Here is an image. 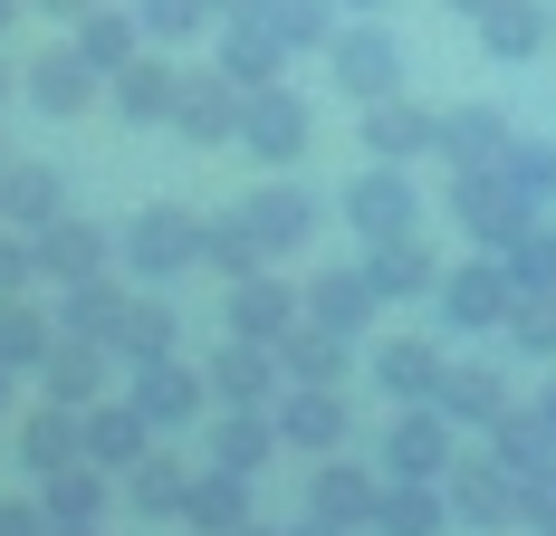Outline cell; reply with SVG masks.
Instances as JSON below:
<instances>
[{"label":"cell","mask_w":556,"mask_h":536,"mask_svg":"<svg viewBox=\"0 0 556 536\" xmlns=\"http://www.w3.org/2000/svg\"><path fill=\"white\" fill-rule=\"evenodd\" d=\"M115 268H125L135 288H173L182 268H202V212L144 202L135 220H115Z\"/></svg>","instance_id":"obj_1"},{"label":"cell","mask_w":556,"mask_h":536,"mask_svg":"<svg viewBox=\"0 0 556 536\" xmlns=\"http://www.w3.org/2000/svg\"><path fill=\"white\" fill-rule=\"evenodd\" d=\"M508 307H518V278H508L500 250L442 268V288H432V326H442V335H500Z\"/></svg>","instance_id":"obj_2"},{"label":"cell","mask_w":556,"mask_h":536,"mask_svg":"<svg viewBox=\"0 0 556 536\" xmlns=\"http://www.w3.org/2000/svg\"><path fill=\"white\" fill-rule=\"evenodd\" d=\"M125 403L173 441V431H202V422H212V374L182 365V355H154V365H125Z\"/></svg>","instance_id":"obj_3"},{"label":"cell","mask_w":556,"mask_h":536,"mask_svg":"<svg viewBox=\"0 0 556 536\" xmlns=\"http://www.w3.org/2000/svg\"><path fill=\"white\" fill-rule=\"evenodd\" d=\"M451 431L460 422H451L442 403H393L384 441H375V470H384V480H451V460H460Z\"/></svg>","instance_id":"obj_4"},{"label":"cell","mask_w":556,"mask_h":536,"mask_svg":"<svg viewBox=\"0 0 556 536\" xmlns=\"http://www.w3.org/2000/svg\"><path fill=\"white\" fill-rule=\"evenodd\" d=\"M336 220L355 240H393V230H422V192H413V163H365L345 192H336Z\"/></svg>","instance_id":"obj_5"},{"label":"cell","mask_w":556,"mask_h":536,"mask_svg":"<svg viewBox=\"0 0 556 536\" xmlns=\"http://www.w3.org/2000/svg\"><path fill=\"white\" fill-rule=\"evenodd\" d=\"M317 144V115H307V97L278 77V87H260L250 106H240V154L260 163V173H288V163Z\"/></svg>","instance_id":"obj_6"},{"label":"cell","mask_w":556,"mask_h":536,"mask_svg":"<svg viewBox=\"0 0 556 536\" xmlns=\"http://www.w3.org/2000/svg\"><path fill=\"white\" fill-rule=\"evenodd\" d=\"M20 97H29L39 115H49V125H77V115H87L97 97H106V67H97V58L77 49V39H58V49H39L29 67H20Z\"/></svg>","instance_id":"obj_7"},{"label":"cell","mask_w":556,"mask_h":536,"mask_svg":"<svg viewBox=\"0 0 556 536\" xmlns=\"http://www.w3.org/2000/svg\"><path fill=\"white\" fill-rule=\"evenodd\" d=\"M327 77L355 97V106H375V97L403 87V39H393L384 20H345V29L327 39Z\"/></svg>","instance_id":"obj_8"},{"label":"cell","mask_w":556,"mask_h":536,"mask_svg":"<svg viewBox=\"0 0 556 536\" xmlns=\"http://www.w3.org/2000/svg\"><path fill=\"white\" fill-rule=\"evenodd\" d=\"M269 412H278V441H288L298 460H327V450L355 441V403H345V383H288Z\"/></svg>","instance_id":"obj_9"},{"label":"cell","mask_w":556,"mask_h":536,"mask_svg":"<svg viewBox=\"0 0 556 536\" xmlns=\"http://www.w3.org/2000/svg\"><path fill=\"white\" fill-rule=\"evenodd\" d=\"M451 518L460 527H518L528 508H518V470H508L500 450H470V460H451Z\"/></svg>","instance_id":"obj_10"},{"label":"cell","mask_w":556,"mask_h":536,"mask_svg":"<svg viewBox=\"0 0 556 536\" xmlns=\"http://www.w3.org/2000/svg\"><path fill=\"white\" fill-rule=\"evenodd\" d=\"M451 220H460V230H470L480 250H508V240H518V230H528L538 212H528V202L508 192V173L490 163V173H451Z\"/></svg>","instance_id":"obj_11"},{"label":"cell","mask_w":556,"mask_h":536,"mask_svg":"<svg viewBox=\"0 0 556 536\" xmlns=\"http://www.w3.org/2000/svg\"><path fill=\"white\" fill-rule=\"evenodd\" d=\"M298 317H307V297H298L288 278H269V268L230 278V297H222V335H250V345H288Z\"/></svg>","instance_id":"obj_12"},{"label":"cell","mask_w":556,"mask_h":536,"mask_svg":"<svg viewBox=\"0 0 556 536\" xmlns=\"http://www.w3.org/2000/svg\"><path fill=\"white\" fill-rule=\"evenodd\" d=\"M202 374H212V403H240V412H269L278 393H288V365H278V345H250V335H222Z\"/></svg>","instance_id":"obj_13"},{"label":"cell","mask_w":556,"mask_h":536,"mask_svg":"<svg viewBox=\"0 0 556 536\" xmlns=\"http://www.w3.org/2000/svg\"><path fill=\"white\" fill-rule=\"evenodd\" d=\"M240 87H230L222 67H182V106H173V135L182 144H202V154H222V144H240Z\"/></svg>","instance_id":"obj_14"},{"label":"cell","mask_w":556,"mask_h":536,"mask_svg":"<svg viewBox=\"0 0 556 536\" xmlns=\"http://www.w3.org/2000/svg\"><path fill=\"white\" fill-rule=\"evenodd\" d=\"M375 498H384V470L375 460H345V450H327L317 470H307V518H336V527H375Z\"/></svg>","instance_id":"obj_15"},{"label":"cell","mask_w":556,"mask_h":536,"mask_svg":"<svg viewBox=\"0 0 556 536\" xmlns=\"http://www.w3.org/2000/svg\"><path fill=\"white\" fill-rule=\"evenodd\" d=\"M29 250H39V278H49V288H77V278H106L115 268V230L58 212L49 230H29Z\"/></svg>","instance_id":"obj_16"},{"label":"cell","mask_w":556,"mask_h":536,"mask_svg":"<svg viewBox=\"0 0 556 536\" xmlns=\"http://www.w3.org/2000/svg\"><path fill=\"white\" fill-rule=\"evenodd\" d=\"M365 278H375V297H384V307H413V297H432V288H442V250H432L422 230L365 240Z\"/></svg>","instance_id":"obj_17"},{"label":"cell","mask_w":556,"mask_h":536,"mask_svg":"<svg viewBox=\"0 0 556 536\" xmlns=\"http://www.w3.org/2000/svg\"><path fill=\"white\" fill-rule=\"evenodd\" d=\"M365 374H375V393H384V403H432V393H442V374H451V355L432 345V335H375Z\"/></svg>","instance_id":"obj_18"},{"label":"cell","mask_w":556,"mask_h":536,"mask_svg":"<svg viewBox=\"0 0 556 536\" xmlns=\"http://www.w3.org/2000/svg\"><path fill=\"white\" fill-rule=\"evenodd\" d=\"M470 39H480V58H490V67H528V58H547L556 10H547V0H490V10L470 20Z\"/></svg>","instance_id":"obj_19"},{"label":"cell","mask_w":556,"mask_h":536,"mask_svg":"<svg viewBox=\"0 0 556 536\" xmlns=\"http://www.w3.org/2000/svg\"><path fill=\"white\" fill-rule=\"evenodd\" d=\"M269 450H288V441H278V412L212 403V422H202V460H212V470H240V480H260V470H269Z\"/></svg>","instance_id":"obj_20"},{"label":"cell","mask_w":556,"mask_h":536,"mask_svg":"<svg viewBox=\"0 0 556 536\" xmlns=\"http://www.w3.org/2000/svg\"><path fill=\"white\" fill-rule=\"evenodd\" d=\"M355 144H365V163H422L432 144H442V115L413 106V97L393 87V97H375V106H365V135H355Z\"/></svg>","instance_id":"obj_21"},{"label":"cell","mask_w":556,"mask_h":536,"mask_svg":"<svg viewBox=\"0 0 556 536\" xmlns=\"http://www.w3.org/2000/svg\"><path fill=\"white\" fill-rule=\"evenodd\" d=\"M106 106L125 115V125H173V106H182V67H173V49H144L135 67H115Z\"/></svg>","instance_id":"obj_22"},{"label":"cell","mask_w":556,"mask_h":536,"mask_svg":"<svg viewBox=\"0 0 556 536\" xmlns=\"http://www.w3.org/2000/svg\"><path fill=\"white\" fill-rule=\"evenodd\" d=\"M240 212H250V230H260V250H269V259H288V250H307V240H317V192H307V182H260Z\"/></svg>","instance_id":"obj_23"},{"label":"cell","mask_w":556,"mask_h":536,"mask_svg":"<svg viewBox=\"0 0 556 536\" xmlns=\"http://www.w3.org/2000/svg\"><path fill=\"white\" fill-rule=\"evenodd\" d=\"M58 212H67V173L49 154H10V173H0V220L10 230H49Z\"/></svg>","instance_id":"obj_24"},{"label":"cell","mask_w":556,"mask_h":536,"mask_svg":"<svg viewBox=\"0 0 556 536\" xmlns=\"http://www.w3.org/2000/svg\"><path fill=\"white\" fill-rule=\"evenodd\" d=\"M508 144H518V125H508L500 106H442V144H432V154H442L451 173H490Z\"/></svg>","instance_id":"obj_25"},{"label":"cell","mask_w":556,"mask_h":536,"mask_svg":"<svg viewBox=\"0 0 556 536\" xmlns=\"http://www.w3.org/2000/svg\"><path fill=\"white\" fill-rule=\"evenodd\" d=\"M106 374H115V345H87V335H58L49 345V365H39V393L49 403H106Z\"/></svg>","instance_id":"obj_26"},{"label":"cell","mask_w":556,"mask_h":536,"mask_svg":"<svg viewBox=\"0 0 556 536\" xmlns=\"http://www.w3.org/2000/svg\"><path fill=\"white\" fill-rule=\"evenodd\" d=\"M67 460H87V412H77V403H39V412L20 422V470L49 480Z\"/></svg>","instance_id":"obj_27"},{"label":"cell","mask_w":556,"mask_h":536,"mask_svg":"<svg viewBox=\"0 0 556 536\" xmlns=\"http://www.w3.org/2000/svg\"><path fill=\"white\" fill-rule=\"evenodd\" d=\"M375 278H365V259L355 268H327V278H307V326H327V335H365L375 326Z\"/></svg>","instance_id":"obj_28"},{"label":"cell","mask_w":556,"mask_h":536,"mask_svg":"<svg viewBox=\"0 0 556 536\" xmlns=\"http://www.w3.org/2000/svg\"><path fill=\"white\" fill-rule=\"evenodd\" d=\"M278 67H288V49H278V29L250 10V20H222V77L240 87V97H260V87H278Z\"/></svg>","instance_id":"obj_29"},{"label":"cell","mask_w":556,"mask_h":536,"mask_svg":"<svg viewBox=\"0 0 556 536\" xmlns=\"http://www.w3.org/2000/svg\"><path fill=\"white\" fill-rule=\"evenodd\" d=\"M432 403H442L460 431H500L508 412H518V403H508V374H500V365H451Z\"/></svg>","instance_id":"obj_30"},{"label":"cell","mask_w":556,"mask_h":536,"mask_svg":"<svg viewBox=\"0 0 556 536\" xmlns=\"http://www.w3.org/2000/svg\"><path fill=\"white\" fill-rule=\"evenodd\" d=\"M154 441H164V431L144 422L135 403H87V460H97V470H115V480H125Z\"/></svg>","instance_id":"obj_31"},{"label":"cell","mask_w":556,"mask_h":536,"mask_svg":"<svg viewBox=\"0 0 556 536\" xmlns=\"http://www.w3.org/2000/svg\"><path fill=\"white\" fill-rule=\"evenodd\" d=\"M192 470H202V460H182V450H164V441H154V450L125 470V508H135V518H182Z\"/></svg>","instance_id":"obj_32"},{"label":"cell","mask_w":556,"mask_h":536,"mask_svg":"<svg viewBox=\"0 0 556 536\" xmlns=\"http://www.w3.org/2000/svg\"><path fill=\"white\" fill-rule=\"evenodd\" d=\"M442 527H451V488L442 480H384L365 536H442Z\"/></svg>","instance_id":"obj_33"},{"label":"cell","mask_w":556,"mask_h":536,"mask_svg":"<svg viewBox=\"0 0 556 536\" xmlns=\"http://www.w3.org/2000/svg\"><path fill=\"white\" fill-rule=\"evenodd\" d=\"M67 39H77V49L97 58V67H135V58L154 49V39H144V20H135V0H97V10H87V20H77V29H67Z\"/></svg>","instance_id":"obj_34"},{"label":"cell","mask_w":556,"mask_h":536,"mask_svg":"<svg viewBox=\"0 0 556 536\" xmlns=\"http://www.w3.org/2000/svg\"><path fill=\"white\" fill-rule=\"evenodd\" d=\"M125 278H77V288H58V335H87V345H115V317H125Z\"/></svg>","instance_id":"obj_35"},{"label":"cell","mask_w":556,"mask_h":536,"mask_svg":"<svg viewBox=\"0 0 556 536\" xmlns=\"http://www.w3.org/2000/svg\"><path fill=\"white\" fill-rule=\"evenodd\" d=\"M154 355H182V317H173L164 297H125V317H115V365H154Z\"/></svg>","instance_id":"obj_36"},{"label":"cell","mask_w":556,"mask_h":536,"mask_svg":"<svg viewBox=\"0 0 556 536\" xmlns=\"http://www.w3.org/2000/svg\"><path fill=\"white\" fill-rule=\"evenodd\" d=\"M240 518H250V480L202 460V470H192V498H182V527H192V536H230Z\"/></svg>","instance_id":"obj_37"},{"label":"cell","mask_w":556,"mask_h":536,"mask_svg":"<svg viewBox=\"0 0 556 536\" xmlns=\"http://www.w3.org/2000/svg\"><path fill=\"white\" fill-rule=\"evenodd\" d=\"M278 365H288V383H345L355 374V335H327V326H288V345H278Z\"/></svg>","instance_id":"obj_38"},{"label":"cell","mask_w":556,"mask_h":536,"mask_svg":"<svg viewBox=\"0 0 556 536\" xmlns=\"http://www.w3.org/2000/svg\"><path fill=\"white\" fill-rule=\"evenodd\" d=\"M106 480L115 470H97V460H67V470L39 480V508H49L58 527H97V518H106Z\"/></svg>","instance_id":"obj_39"},{"label":"cell","mask_w":556,"mask_h":536,"mask_svg":"<svg viewBox=\"0 0 556 536\" xmlns=\"http://www.w3.org/2000/svg\"><path fill=\"white\" fill-rule=\"evenodd\" d=\"M58 345V307H29V297H0V365L10 374H39Z\"/></svg>","instance_id":"obj_40"},{"label":"cell","mask_w":556,"mask_h":536,"mask_svg":"<svg viewBox=\"0 0 556 536\" xmlns=\"http://www.w3.org/2000/svg\"><path fill=\"white\" fill-rule=\"evenodd\" d=\"M202 268H222V288H230V278H250V268H269V250H260V230H250L240 202L202 220Z\"/></svg>","instance_id":"obj_41"},{"label":"cell","mask_w":556,"mask_h":536,"mask_svg":"<svg viewBox=\"0 0 556 536\" xmlns=\"http://www.w3.org/2000/svg\"><path fill=\"white\" fill-rule=\"evenodd\" d=\"M260 20L278 29V49H288V58H327V39L345 29V10H336V0H269Z\"/></svg>","instance_id":"obj_42"},{"label":"cell","mask_w":556,"mask_h":536,"mask_svg":"<svg viewBox=\"0 0 556 536\" xmlns=\"http://www.w3.org/2000/svg\"><path fill=\"white\" fill-rule=\"evenodd\" d=\"M500 173H508V192H518L528 212H547V202H556V144H547V135H518V144L500 154Z\"/></svg>","instance_id":"obj_43"},{"label":"cell","mask_w":556,"mask_h":536,"mask_svg":"<svg viewBox=\"0 0 556 536\" xmlns=\"http://www.w3.org/2000/svg\"><path fill=\"white\" fill-rule=\"evenodd\" d=\"M500 335L528 355V365H556V288H518V307H508Z\"/></svg>","instance_id":"obj_44"},{"label":"cell","mask_w":556,"mask_h":536,"mask_svg":"<svg viewBox=\"0 0 556 536\" xmlns=\"http://www.w3.org/2000/svg\"><path fill=\"white\" fill-rule=\"evenodd\" d=\"M135 20H144V39L154 49H192V39H212L222 20H212V0H135Z\"/></svg>","instance_id":"obj_45"},{"label":"cell","mask_w":556,"mask_h":536,"mask_svg":"<svg viewBox=\"0 0 556 536\" xmlns=\"http://www.w3.org/2000/svg\"><path fill=\"white\" fill-rule=\"evenodd\" d=\"M500 259H508V278H518V288H556V220L538 212V220L500 250Z\"/></svg>","instance_id":"obj_46"},{"label":"cell","mask_w":556,"mask_h":536,"mask_svg":"<svg viewBox=\"0 0 556 536\" xmlns=\"http://www.w3.org/2000/svg\"><path fill=\"white\" fill-rule=\"evenodd\" d=\"M29 278H39V250H29V230H10V220H0V297H29Z\"/></svg>","instance_id":"obj_47"},{"label":"cell","mask_w":556,"mask_h":536,"mask_svg":"<svg viewBox=\"0 0 556 536\" xmlns=\"http://www.w3.org/2000/svg\"><path fill=\"white\" fill-rule=\"evenodd\" d=\"M518 508H528V527H556V460H538L518 480Z\"/></svg>","instance_id":"obj_48"},{"label":"cell","mask_w":556,"mask_h":536,"mask_svg":"<svg viewBox=\"0 0 556 536\" xmlns=\"http://www.w3.org/2000/svg\"><path fill=\"white\" fill-rule=\"evenodd\" d=\"M0 536H58V518L39 498H0Z\"/></svg>","instance_id":"obj_49"},{"label":"cell","mask_w":556,"mask_h":536,"mask_svg":"<svg viewBox=\"0 0 556 536\" xmlns=\"http://www.w3.org/2000/svg\"><path fill=\"white\" fill-rule=\"evenodd\" d=\"M29 10H49L58 29H77V20H87V10H97V0H29Z\"/></svg>","instance_id":"obj_50"},{"label":"cell","mask_w":556,"mask_h":536,"mask_svg":"<svg viewBox=\"0 0 556 536\" xmlns=\"http://www.w3.org/2000/svg\"><path fill=\"white\" fill-rule=\"evenodd\" d=\"M528 412H538V431H547V441H556V374L538 383V403H528Z\"/></svg>","instance_id":"obj_51"},{"label":"cell","mask_w":556,"mask_h":536,"mask_svg":"<svg viewBox=\"0 0 556 536\" xmlns=\"http://www.w3.org/2000/svg\"><path fill=\"white\" fill-rule=\"evenodd\" d=\"M278 536H355V527H336V518H298V527H278Z\"/></svg>","instance_id":"obj_52"},{"label":"cell","mask_w":556,"mask_h":536,"mask_svg":"<svg viewBox=\"0 0 556 536\" xmlns=\"http://www.w3.org/2000/svg\"><path fill=\"white\" fill-rule=\"evenodd\" d=\"M336 10H345V20H384L393 0H336Z\"/></svg>","instance_id":"obj_53"},{"label":"cell","mask_w":556,"mask_h":536,"mask_svg":"<svg viewBox=\"0 0 556 536\" xmlns=\"http://www.w3.org/2000/svg\"><path fill=\"white\" fill-rule=\"evenodd\" d=\"M250 10H269V0H212V20H250Z\"/></svg>","instance_id":"obj_54"},{"label":"cell","mask_w":556,"mask_h":536,"mask_svg":"<svg viewBox=\"0 0 556 536\" xmlns=\"http://www.w3.org/2000/svg\"><path fill=\"white\" fill-rule=\"evenodd\" d=\"M10 97H20V67H10V58H0V106H10Z\"/></svg>","instance_id":"obj_55"},{"label":"cell","mask_w":556,"mask_h":536,"mask_svg":"<svg viewBox=\"0 0 556 536\" xmlns=\"http://www.w3.org/2000/svg\"><path fill=\"white\" fill-rule=\"evenodd\" d=\"M10 393H20V374H10V365H0V412H10Z\"/></svg>","instance_id":"obj_56"},{"label":"cell","mask_w":556,"mask_h":536,"mask_svg":"<svg viewBox=\"0 0 556 536\" xmlns=\"http://www.w3.org/2000/svg\"><path fill=\"white\" fill-rule=\"evenodd\" d=\"M230 536H278V527H260V518H240V527H230Z\"/></svg>","instance_id":"obj_57"},{"label":"cell","mask_w":556,"mask_h":536,"mask_svg":"<svg viewBox=\"0 0 556 536\" xmlns=\"http://www.w3.org/2000/svg\"><path fill=\"white\" fill-rule=\"evenodd\" d=\"M451 10H460V20H480V10H490V0H451Z\"/></svg>","instance_id":"obj_58"},{"label":"cell","mask_w":556,"mask_h":536,"mask_svg":"<svg viewBox=\"0 0 556 536\" xmlns=\"http://www.w3.org/2000/svg\"><path fill=\"white\" fill-rule=\"evenodd\" d=\"M20 10H29V0H0V29H10V20H20Z\"/></svg>","instance_id":"obj_59"},{"label":"cell","mask_w":556,"mask_h":536,"mask_svg":"<svg viewBox=\"0 0 556 536\" xmlns=\"http://www.w3.org/2000/svg\"><path fill=\"white\" fill-rule=\"evenodd\" d=\"M58 536H97V527H58Z\"/></svg>","instance_id":"obj_60"},{"label":"cell","mask_w":556,"mask_h":536,"mask_svg":"<svg viewBox=\"0 0 556 536\" xmlns=\"http://www.w3.org/2000/svg\"><path fill=\"white\" fill-rule=\"evenodd\" d=\"M0 173H10V144H0Z\"/></svg>","instance_id":"obj_61"},{"label":"cell","mask_w":556,"mask_h":536,"mask_svg":"<svg viewBox=\"0 0 556 536\" xmlns=\"http://www.w3.org/2000/svg\"><path fill=\"white\" fill-rule=\"evenodd\" d=\"M538 536H556V527H538Z\"/></svg>","instance_id":"obj_62"}]
</instances>
